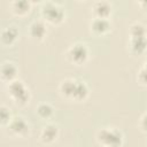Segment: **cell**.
<instances>
[{
  "label": "cell",
  "mask_w": 147,
  "mask_h": 147,
  "mask_svg": "<svg viewBox=\"0 0 147 147\" xmlns=\"http://www.w3.org/2000/svg\"><path fill=\"white\" fill-rule=\"evenodd\" d=\"M95 139L102 147H122L124 142L123 133L116 127H102L98 130Z\"/></svg>",
  "instance_id": "cell-1"
},
{
  "label": "cell",
  "mask_w": 147,
  "mask_h": 147,
  "mask_svg": "<svg viewBox=\"0 0 147 147\" xmlns=\"http://www.w3.org/2000/svg\"><path fill=\"white\" fill-rule=\"evenodd\" d=\"M7 91H8L9 98L13 100V102L16 106L23 107V106L29 103L30 96H31L30 95V91H29V88L25 86V84L22 80L15 79V80L8 83Z\"/></svg>",
  "instance_id": "cell-2"
},
{
  "label": "cell",
  "mask_w": 147,
  "mask_h": 147,
  "mask_svg": "<svg viewBox=\"0 0 147 147\" xmlns=\"http://www.w3.org/2000/svg\"><path fill=\"white\" fill-rule=\"evenodd\" d=\"M40 14H41L42 20L51 24H59L65 17L64 9L59 3L53 2V1L44 2L40 8Z\"/></svg>",
  "instance_id": "cell-3"
},
{
  "label": "cell",
  "mask_w": 147,
  "mask_h": 147,
  "mask_svg": "<svg viewBox=\"0 0 147 147\" xmlns=\"http://www.w3.org/2000/svg\"><path fill=\"white\" fill-rule=\"evenodd\" d=\"M67 57L71 63L76 65H82L88 59V48L83 42H75L68 48Z\"/></svg>",
  "instance_id": "cell-4"
},
{
  "label": "cell",
  "mask_w": 147,
  "mask_h": 147,
  "mask_svg": "<svg viewBox=\"0 0 147 147\" xmlns=\"http://www.w3.org/2000/svg\"><path fill=\"white\" fill-rule=\"evenodd\" d=\"M8 129L17 137H25L30 133V125L23 116H14L8 124Z\"/></svg>",
  "instance_id": "cell-5"
},
{
  "label": "cell",
  "mask_w": 147,
  "mask_h": 147,
  "mask_svg": "<svg viewBox=\"0 0 147 147\" xmlns=\"http://www.w3.org/2000/svg\"><path fill=\"white\" fill-rule=\"evenodd\" d=\"M29 37L34 41H41L47 34V26L44 20H34L28 29Z\"/></svg>",
  "instance_id": "cell-6"
},
{
  "label": "cell",
  "mask_w": 147,
  "mask_h": 147,
  "mask_svg": "<svg viewBox=\"0 0 147 147\" xmlns=\"http://www.w3.org/2000/svg\"><path fill=\"white\" fill-rule=\"evenodd\" d=\"M59 134H60L59 126L54 123H48L45 126H42V129L40 131V134H39V138H40V141L42 144L48 145V144L54 142L59 138Z\"/></svg>",
  "instance_id": "cell-7"
},
{
  "label": "cell",
  "mask_w": 147,
  "mask_h": 147,
  "mask_svg": "<svg viewBox=\"0 0 147 147\" xmlns=\"http://www.w3.org/2000/svg\"><path fill=\"white\" fill-rule=\"evenodd\" d=\"M17 74H18V68L17 65L11 62V61H5L1 64L0 68V75H1V79L3 82L10 83L15 79H17Z\"/></svg>",
  "instance_id": "cell-8"
},
{
  "label": "cell",
  "mask_w": 147,
  "mask_h": 147,
  "mask_svg": "<svg viewBox=\"0 0 147 147\" xmlns=\"http://www.w3.org/2000/svg\"><path fill=\"white\" fill-rule=\"evenodd\" d=\"M91 31L96 36L107 34L111 29V23L109 18H93L90 23Z\"/></svg>",
  "instance_id": "cell-9"
},
{
  "label": "cell",
  "mask_w": 147,
  "mask_h": 147,
  "mask_svg": "<svg viewBox=\"0 0 147 147\" xmlns=\"http://www.w3.org/2000/svg\"><path fill=\"white\" fill-rule=\"evenodd\" d=\"M91 11L95 18H109L111 14V5L108 1H95L92 7Z\"/></svg>",
  "instance_id": "cell-10"
},
{
  "label": "cell",
  "mask_w": 147,
  "mask_h": 147,
  "mask_svg": "<svg viewBox=\"0 0 147 147\" xmlns=\"http://www.w3.org/2000/svg\"><path fill=\"white\" fill-rule=\"evenodd\" d=\"M18 38V30L14 25H9L2 29L1 31V42L5 46H11L16 42Z\"/></svg>",
  "instance_id": "cell-11"
},
{
  "label": "cell",
  "mask_w": 147,
  "mask_h": 147,
  "mask_svg": "<svg viewBox=\"0 0 147 147\" xmlns=\"http://www.w3.org/2000/svg\"><path fill=\"white\" fill-rule=\"evenodd\" d=\"M130 52L133 55H141L147 49V37L141 38H130L129 41Z\"/></svg>",
  "instance_id": "cell-12"
},
{
  "label": "cell",
  "mask_w": 147,
  "mask_h": 147,
  "mask_svg": "<svg viewBox=\"0 0 147 147\" xmlns=\"http://www.w3.org/2000/svg\"><path fill=\"white\" fill-rule=\"evenodd\" d=\"M76 83H77V79H72V78L63 79L59 85L60 94L65 99H71L72 100V95H74L75 87H76Z\"/></svg>",
  "instance_id": "cell-13"
},
{
  "label": "cell",
  "mask_w": 147,
  "mask_h": 147,
  "mask_svg": "<svg viewBox=\"0 0 147 147\" xmlns=\"http://www.w3.org/2000/svg\"><path fill=\"white\" fill-rule=\"evenodd\" d=\"M10 7H11V10L14 14H16L18 16H24L30 11L31 2L28 0H16L10 3Z\"/></svg>",
  "instance_id": "cell-14"
},
{
  "label": "cell",
  "mask_w": 147,
  "mask_h": 147,
  "mask_svg": "<svg viewBox=\"0 0 147 147\" xmlns=\"http://www.w3.org/2000/svg\"><path fill=\"white\" fill-rule=\"evenodd\" d=\"M88 95V86L83 80H77L75 92L72 95V100L75 101H84Z\"/></svg>",
  "instance_id": "cell-15"
},
{
  "label": "cell",
  "mask_w": 147,
  "mask_h": 147,
  "mask_svg": "<svg viewBox=\"0 0 147 147\" xmlns=\"http://www.w3.org/2000/svg\"><path fill=\"white\" fill-rule=\"evenodd\" d=\"M36 114L41 119H49L54 115V108L48 102H40L36 107Z\"/></svg>",
  "instance_id": "cell-16"
},
{
  "label": "cell",
  "mask_w": 147,
  "mask_h": 147,
  "mask_svg": "<svg viewBox=\"0 0 147 147\" xmlns=\"http://www.w3.org/2000/svg\"><path fill=\"white\" fill-rule=\"evenodd\" d=\"M129 34L130 38H141V37H147V30L146 26L140 23V22H136L133 24L130 25L129 29Z\"/></svg>",
  "instance_id": "cell-17"
},
{
  "label": "cell",
  "mask_w": 147,
  "mask_h": 147,
  "mask_svg": "<svg viewBox=\"0 0 147 147\" xmlns=\"http://www.w3.org/2000/svg\"><path fill=\"white\" fill-rule=\"evenodd\" d=\"M11 115H10V111H9V109L5 106V105H2L1 107H0V121H1V124L2 125H8L9 124V122L11 121Z\"/></svg>",
  "instance_id": "cell-18"
},
{
  "label": "cell",
  "mask_w": 147,
  "mask_h": 147,
  "mask_svg": "<svg viewBox=\"0 0 147 147\" xmlns=\"http://www.w3.org/2000/svg\"><path fill=\"white\" fill-rule=\"evenodd\" d=\"M137 80L139 82V84L147 86V68L145 65H142L139 69L138 75H137Z\"/></svg>",
  "instance_id": "cell-19"
},
{
  "label": "cell",
  "mask_w": 147,
  "mask_h": 147,
  "mask_svg": "<svg viewBox=\"0 0 147 147\" xmlns=\"http://www.w3.org/2000/svg\"><path fill=\"white\" fill-rule=\"evenodd\" d=\"M139 127L141 129L142 132L147 133V111L145 114H142V116L140 117V121H139Z\"/></svg>",
  "instance_id": "cell-20"
},
{
  "label": "cell",
  "mask_w": 147,
  "mask_h": 147,
  "mask_svg": "<svg viewBox=\"0 0 147 147\" xmlns=\"http://www.w3.org/2000/svg\"><path fill=\"white\" fill-rule=\"evenodd\" d=\"M138 5L144 9V10H147V0H144V1H140L138 2Z\"/></svg>",
  "instance_id": "cell-21"
},
{
  "label": "cell",
  "mask_w": 147,
  "mask_h": 147,
  "mask_svg": "<svg viewBox=\"0 0 147 147\" xmlns=\"http://www.w3.org/2000/svg\"><path fill=\"white\" fill-rule=\"evenodd\" d=\"M144 65H145V67H146V68H147V60H146V61H145V64H144Z\"/></svg>",
  "instance_id": "cell-22"
}]
</instances>
